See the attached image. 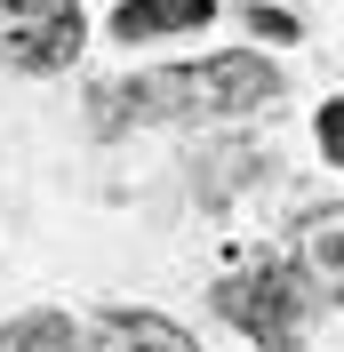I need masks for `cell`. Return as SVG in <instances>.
I'll return each mask as SVG.
<instances>
[{
    "label": "cell",
    "instance_id": "obj_1",
    "mask_svg": "<svg viewBox=\"0 0 344 352\" xmlns=\"http://www.w3.org/2000/svg\"><path fill=\"white\" fill-rule=\"evenodd\" d=\"M288 72L257 48H224V56H200V65H160V72H129V80H105L88 96V120L96 136H129L152 120H233V112L280 104Z\"/></svg>",
    "mask_w": 344,
    "mask_h": 352
},
{
    "label": "cell",
    "instance_id": "obj_8",
    "mask_svg": "<svg viewBox=\"0 0 344 352\" xmlns=\"http://www.w3.org/2000/svg\"><path fill=\"white\" fill-rule=\"evenodd\" d=\"M312 136H321V160H328V168H344V96H328V104L312 112Z\"/></svg>",
    "mask_w": 344,
    "mask_h": 352
},
{
    "label": "cell",
    "instance_id": "obj_5",
    "mask_svg": "<svg viewBox=\"0 0 344 352\" xmlns=\"http://www.w3.org/2000/svg\"><path fill=\"white\" fill-rule=\"evenodd\" d=\"M88 352H200L193 329H176L169 312H136V305H112L96 329H88Z\"/></svg>",
    "mask_w": 344,
    "mask_h": 352
},
{
    "label": "cell",
    "instance_id": "obj_7",
    "mask_svg": "<svg viewBox=\"0 0 344 352\" xmlns=\"http://www.w3.org/2000/svg\"><path fill=\"white\" fill-rule=\"evenodd\" d=\"M0 352H88V344L65 312H17V320H0Z\"/></svg>",
    "mask_w": 344,
    "mask_h": 352
},
{
    "label": "cell",
    "instance_id": "obj_2",
    "mask_svg": "<svg viewBox=\"0 0 344 352\" xmlns=\"http://www.w3.org/2000/svg\"><path fill=\"white\" fill-rule=\"evenodd\" d=\"M224 320H233L248 344H264V352H297V336H304V320H312V280H304L297 264H248V272H233V280H216V296H208Z\"/></svg>",
    "mask_w": 344,
    "mask_h": 352
},
{
    "label": "cell",
    "instance_id": "obj_9",
    "mask_svg": "<svg viewBox=\"0 0 344 352\" xmlns=\"http://www.w3.org/2000/svg\"><path fill=\"white\" fill-rule=\"evenodd\" d=\"M248 32H257V41H297V16H280V8H248Z\"/></svg>",
    "mask_w": 344,
    "mask_h": 352
},
{
    "label": "cell",
    "instance_id": "obj_4",
    "mask_svg": "<svg viewBox=\"0 0 344 352\" xmlns=\"http://www.w3.org/2000/svg\"><path fill=\"white\" fill-rule=\"evenodd\" d=\"M297 272L312 280V296H328V305H344V208H312V217H297Z\"/></svg>",
    "mask_w": 344,
    "mask_h": 352
},
{
    "label": "cell",
    "instance_id": "obj_3",
    "mask_svg": "<svg viewBox=\"0 0 344 352\" xmlns=\"http://www.w3.org/2000/svg\"><path fill=\"white\" fill-rule=\"evenodd\" d=\"M80 41V0H0V72H65Z\"/></svg>",
    "mask_w": 344,
    "mask_h": 352
},
{
    "label": "cell",
    "instance_id": "obj_6",
    "mask_svg": "<svg viewBox=\"0 0 344 352\" xmlns=\"http://www.w3.org/2000/svg\"><path fill=\"white\" fill-rule=\"evenodd\" d=\"M216 0H120L112 8V41H176V32H208Z\"/></svg>",
    "mask_w": 344,
    "mask_h": 352
}]
</instances>
